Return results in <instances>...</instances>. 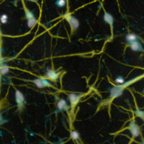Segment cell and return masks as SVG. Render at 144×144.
Wrapping results in <instances>:
<instances>
[{
  "label": "cell",
  "instance_id": "9",
  "mask_svg": "<svg viewBox=\"0 0 144 144\" xmlns=\"http://www.w3.org/2000/svg\"><path fill=\"white\" fill-rule=\"evenodd\" d=\"M57 106L58 107L59 110H63V109L66 110V109H68V106H67L66 105V101L63 99L60 100L58 101V103L57 104Z\"/></svg>",
  "mask_w": 144,
  "mask_h": 144
},
{
  "label": "cell",
  "instance_id": "10",
  "mask_svg": "<svg viewBox=\"0 0 144 144\" xmlns=\"http://www.w3.org/2000/svg\"><path fill=\"white\" fill-rule=\"evenodd\" d=\"M126 39L127 42H130V43H132V42H133L134 41H136L137 39V37L135 34H132V33H130L127 35Z\"/></svg>",
  "mask_w": 144,
  "mask_h": 144
},
{
  "label": "cell",
  "instance_id": "2",
  "mask_svg": "<svg viewBox=\"0 0 144 144\" xmlns=\"http://www.w3.org/2000/svg\"><path fill=\"white\" fill-rule=\"evenodd\" d=\"M123 86H118L113 87L111 91L110 96L112 97H116L119 96L122 94L123 90Z\"/></svg>",
  "mask_w": 144,
  "mask_h": 144
},
{
  "label": "cell",
  "instance_id": "1",
  "mask_svg": "<svg viewBox=\"0 0 144 144\" xmlns=\"http://www.w3.org/2000/svg\"><path fill=\"white\" fill-rule=\"evenodd\" d=\"M65 18L67 20V21L69 22V23L70 25L71 28H72V29L76 30L78 28L79 26V22L77 19H76L74 17L72 16V15H67Z\"/></svg>",
  "mask_w": 144,
  "mask_h": 144
},
{
  "label": "cell",
  "instance_id": "19",
  "mask_svg": "<svg viewBox=\"0 0 144 144\" xmlns=\"http://www.w3.org/2000/svg\"><path fill=\"white\" fill-rule=\"evenodd\" d=\"M0 20H1V22L2 24H5L7 22V16L6 15H2L0 18Z\"/></svg>",
  "mask_w": 144,
  "mask_h": 144
},
{
  "label": "cell",
  "instance_id": "3",
  "mask_svg": "<svg viewBox=\"0 0 144 144\" xmlns=\"http://www.w3.org/2000/svg\"><path fill=\"white\" fill-rule=\"evenodd\" d=\"M15 99H16V102L18 104L19 107L23 106V103L24 101V95L19 90H16V92H15Z\"/></svg>",
  "mask_w": 144,
  "mask_h": 144
},
{
  "label": "cell",
  "instance_id": "13",
  "mask_svg": "<svg viewBox=\"0 0 144 144\" xmlns=\"http://www.w3.org/2000/svg\"><path fill=\"white\" fill-rule=\"evenodd\" d=\"M37 24V20H36L35 18L29 19L28 20V26L29 28H32L33 26H35Z\"/></svg>",
  "mask_w": 144,
  "mask_h": 144
},
{
  "label": "cell",
  "instance_id": "14",
  "mask_svg": "<svg viewBox=\"0 0 144 144\" xmlns=\"http://www.w3.org/2000/svg\"><path fill=\"white\" fill-rule=\"evenodd\" d=\"M66 0H57L56 4L59 7H64L66 5Z\"/></svg>",
  "mask_w": 144,
  "mask_h": 144
},
{
  "label": "cell",
  "instance_id": "11",
  "mask_svg": "<svg viewBox=\"0 0 144 144\" xmlns=\"http://www.w3.org/2000/svg\"><path fill=\"white\" fill-rule=\"evenodd\" d=\"M33 83L36 84V86H37V87L39 88H42L44 87L43 83H42V79L41 78H37V79H34L33 81Z\"/></svg>",
  "mask_w": 144,
  "mask_h": 144
},
{
  "label": "cell",
  "instance_id": "16",
  "mask_svg": "<svg viewBox=\"0 0 144 144\" xmlns=\"http://www.w3.org/2000/svg\"><path fill=\"white\" fill-rule=\"evenodd\" d=\"M71 137H72V139L75 140H78L79 137V135L77 132L76 131H73L71 132Z\"/></svg>",
  "mask_w": 144,
  "mask_h": 144
},
{
  "label": "cell",
  "instance_id": "7",
  "mask_svg": "<svg viewBox=\"0 0 144 144\" xmlns=\"http://www.w3.org/2000/svg\"><path fill=\"white\" fill-rule=\"evenodd\" d=\"M46 76L49 79L54 80L58 78L59 74L55 72V71L52 70H48L46 73Z\"/></svg>",
  "mask_w": 144,
  "mask_h": 144
},
{
  "label": "cell",
  "instance_id": "8",
  "mask_svg": "<svg viewBox=\"0 0 144 144\" xmlns=\"http://www.w3.org/2000/svg\"><path fill=\"white\" fill-rule=\"evenodd\" d=\"M104 19L105 22H106L107 23L109 24L110 25H112L113 24V22H114V19H113V16L110 14L107 13H105L104 16Z\"/></svg>",
  "mask_w": 144,
  "mask_h": 144
},
{
  "label": "cell",
  "instance_id": "5",
  "mask_svg": "<svg viewBox=\"0 0 144 144\" xmlns=\"http://www.w3.org/2000/svg\"><path fill=\"white\" fill-rule=\"evenodd\" d=\"M69 99L70 102L71 104V106L74 107L77 105V104L78 103L79 100L80 96L78 95H77L74 93H70L69 95Z\"/></svg>",
  "mask_w": 144,
  "mask_h": 144
},
{
  "label": "cell",
  "instance_id": "18",
  "mask_svg": "<svg viewBox=\"0 0 144 144\" xmlns=\"http://www.w3.org/2000/svg\"><path fill=\"white\" fill-rule=\"evenodd\" d=\"M135 113L136 114V116L141 117V118L143 119V120L144 121V112H143V111H141L139 110H137Z\"/></svg>",
  "mask_w": 144,
  "mask_h": 144
},
{
  "label": "cell",
  "instance_id": "4",
  "mask_svg": "<svg viewBox=\"0 0 144 144\" xmlns=\"http://www.w3.org/2000/svg\"><path fill=\"white\" fill-rule=\"evenodd\" d=\"M130 130L134 137H138L140 135L139 127L133 122H131L130 125Z\"/></svg>",
  "mask_w": 144,
  "mask_h": 144
},
{
  "label": "cell",
  "instance_id": "12",
  "mask_svg": "<svg viewBox=\"0 0 144 144\" xmlns=\"http://www.w3.org/2000/svg\"><path fill=\"white\" fill-rule=\"evenodd\" d=\"M9 72V68L7 65H3L0 68V74L1 75H5Z\"/></svg>",
  "mask_w": 144,
  "mask_h": 144
},
{
  "label": "cell",
  "instance_id": "6",
  "mask_svg": "<svg viewBox=\"0 0 144 144\" xmlns=\"http://www.w3.org/2000/svg\"><path fill=\"white\" fill-rule=\"evenodd\" d=\"M130 47L132 50L135 51H139L143 50V47H142L141 43L137 41L130 43Z\"/></svg>",
  "mask_w": 144,
  "mask_h": 144
},
{
  "label": "cell",
  "instance_id": "20",
  "mask_svg": "<svg viewBox=\"0 0 144 144\" xmlns=\"http://www.w3.org/2000/svg\"><path fill=\"white\" fill-rule=\"evenodd\" d=\"M116 82L118 84H123L124 82V79L122 77H118L116 79Z\"/></svg>",
  "mask_w": 144,
  "mask_h": 144
},
{
  "label": "cell",
  "instance_id": "17",
  "mask_svg": "<svg viewBox=\"0 0 144 144\" xmlns=\"http://www.w3.org/2000/svg\"><path fill=\"white\" fill-rule=\"evenodd\" d=\"M41 79H42V83H43L44 87H49V86H52L50 83L49 80H48L47 79H46V78H42Z\"/></svg>",
  "mask_w": 144,
  "mask_h": 144
},
{
  "label": "cell",
  "instance_id": "15",
  "mask_svg": "<svg viewBox=\"0 0 144 144\" xmlns=\"http://www.w3.org/2000/svg\"><path fill=\"white\" fill-rule=\"evenodd\" d=\"M25 11H26V18H27L28 20L29 19L34 18V15L33 14V13L29 11V10H28L27 9H26V7H25Z\"/></svg>",
  "mask_w": 144,
  "mask_h": 144
},
{
  "label": "cell",
  "instance_id": "21",
  "mask_svg": "<svg viewBox=\"0 0 144 144\" xmlns=\"http://www.w3.org/2000/svg\"><path fill=\"white\" fill-rule=\"evenodd\" d=\"M28 1H33V2H37L38 0H28Z\"/></svg>",
  "mask_w": 144,
  "mask_h": 144
}]
</instances>
